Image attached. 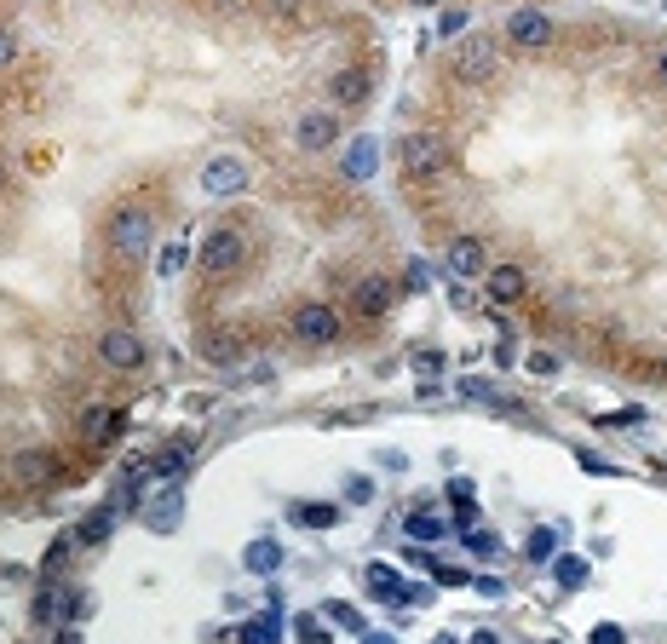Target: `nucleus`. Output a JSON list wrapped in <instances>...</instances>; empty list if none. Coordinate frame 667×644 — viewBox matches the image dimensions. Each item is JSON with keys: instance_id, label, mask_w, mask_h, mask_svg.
<instances>
[{"instance_id": "2", "label": "nucleus", "mask_w": 667, "mask_h": 644, "mask_svg": "<svg viewBox=\"0 0 667 644\" xmlns=\"http://www.w3.org/2000/svg\"><path fill=\"white\" fill-rule=\"evenodd\" d=\"M403 173H409V179H449V173H455V150H449V138L443 133H426V127H420V133H409L403 138Z\"/></svg>"}, {"instance_id": "27", "label": "nucleus", "mask_w": 667, "mask_h": 644, "mask_svg": "<svg viewBox=\"0 0 667 644\" xmlns=\"http://www.w3.org/2000/svg\"><path fill=\"white\" fill-rule=\"evenodd\" d=\"M552 541H558L552 529H535V535H529V558H535V564H541V558H552Z\"/></svg>"}, {"instance_id": "40", "label": "nucleus", "mask_w": 667, "mask_h": 644, "mask_svg": "<svg viewBox=\"0 0 667 644\" xmlns=\"http://www.w3.org/2000/svg\"><path fill=\"white\" fill-rule=\"evenodd\" d=\"M414 6H437V0H414Z\"/></svg>"}, {"instance_id": "21", "label": "nucleus", "mask_w": 667, "mask_h": 644, "mask_svg": "<svg viewBox=\"0 0 667 644\" xmlns=\"http://www.w3.org/2000/svg\"><path fill=\"white\" fill-rule=\"evenodd\" d=\"M276 564H282L276 541H253V547H248V570H253V575H271Z\"/></svg>"}, {"instance_id": "28", "label": "nucleus", "mask_w": 667, "mask_h": 644, "mask_svg": "<svg viewBox=\"0 0 667 644\" xmlns=\"http://www.w3.org/2000/svg\"><path fill=\"white\" fill-rule=\"evenodd\" d=\"M558 581H564V587H581V581H587V564H581V558H564V564H558Z\"/></svg>"}, {"instance_id": "25", "label": "nucleus", "mask_w": 667, "mask_h": 644, "mask_svg": "<svg viewBox=\"0 0 667 644\" xmlns=\"http://www.w3.org/2000/svg\"><path fill=\"white\" fill-rule=\"evenodd\" d=\"M173 524H179V489H167L156 501V529H173Z\"/></svg>"}, {"instance_id": "10", "label": "nucleus", "mask_w": 667, "mask_h": 644, "mask_svg": "<svg viewBox=\"0 0 667 644\" xmlns=\"http://www.w3.org/2000/svg\"><path fill=\"white\" fill-rule=\"evenodd\" d=\"M368 87H374V81H368L363 64H345V69H334V75H328L334 110H363V104H368Z\"/></svg>"}, {"instance_id": "8", "label": "nucleus", "mask_w": 667, "mask_h": 644, "mask_svg": "<svg viewBox=\"0 0 667 644\" xmlns=\"http://www.w3.org/2000/svg\"><path fill=\"white\" fill-rule=\"evenodd\" d=\"M334 138H340V115L334 110H305L294 121V144L305 156H322V150H334Z\"/></svg>"}, {"instance_id": "37", "label": "nucleus", "mask_w": 667, "mask_h": 644, "mask_svg": "<svg viewBox=\"0 0 667 644\" xmlns=\"http://www.w3.org/2000/svg\"><path fill=\"white\" fill-rule=\"evenodd\" d=\"M472 644H501V639H495V633H489V627H483V633H472Z\"/></svg>"}, {"instance_id": "29", "label": "nucleus", "mask_w": 667, "mask_h": 644, "mask_svg": "<svg viewBox=\"0 0 667 644\" xmlns=\"http://www.w3.org/2000/svg\"><path fill=\"white\" fill-rule=\"evenodd\" d=\"M12 64H18V35L0 23V69H12Z\"/></svg>"}, {"instance_id": "9", "label": "nucleus", "mask_w": 667, "mask_h": 644, "mask_svg": "<svg viewBox=\"0 0 667 644\" xmlns=\"http://www.w3.org/2000/svg\"><path fill=\"white\" fill-rule=\"evenodd\" d=\"M202 190L213 196V202H225V196H242L248 190V167H242V156H213L202 167Z\"/></svg>"}, {"instance_id": "32", "label": "nucleus", "mask_w": 667, "mask_h": 644, "mask_svg": "<svg viewBox=\"0 0 667 644\" xmlns=\"http://www.w3.org/2000/svg\"><path fill=\"white\" fill-rule=\"evenodd\" d=\"M426 282H432V265H426V259H414V265H409V288H426Z\"/></svg>"}, {"instance_id": "14", "label": "nucleus", "mask_w": 667, "mask_h": 644, "mask_svg": "<svg viewBox=\"0 0 667 644\" xmlns=\"http://www.w3.org/2000/svg\"><path fill=\"white\" fill-rule=\"evenodd\" d=\"M121 426H127V414H121V409H104V403H92V409L81 414V437H87V443H115V437H121Z\"/></svg>"}, {"instance_id": "16", "label": "nucleus", "mask_w": 667, "mask_h": 644, "mask_svg": "<svg viewBox=\"0 0 667 644\" xmlns=\"http://www.w3.org/2000/svg\"><path fill=\"white\" fill-rule=\"evenodd\" d=\"M368 593L391 598V604H414L420 587H409V581H397V570H380V564H374V570H368Z\"/></svg>"}, {"instance_id": "36", "label": "nucleus", "mask_w": 667, "mask_h": 644, "mask_svg": "<svg viewBox=\"0 0 667 644\" xmlns=\"http://www.w3.org/2000/svg\"><path fill=\"white\" fill-rule=\"evenodd\" d=\"M58 644H81V633H75V627H58Z\"/></svg>"}, {"instance_id": "31", "label": "nucleus", "mask_w": 667, "mask_h": 644, "mask_svg": "<svg viewBox=\"0 0 667 644\" xmlns=\"http://www.w3.org/2000/svg\"><path fill=\"white\" fill-rule=\"evenodd\" d=\"M593 644H627V633H621V627H610V621H604V627H593Z\"/></svg>"}, {"instance_id": "17", "label": "nucleus", "mask_w": 667, "mask_h": 644, "mask_svg": "<svg viewBox=\"0 0 667 644\" xmlns=\"http://www.w3.org/2000/svg\"><path fill=\"white\" fill-rule=\"evenodd\" d=\"M75 547H81V541H75V529H69V535H58V541L46 547V558H41V575H46V581H58V575L69 570V558H75Z\"/></svg>"}, {"instance_id": "22", "label": "nucleus", "mask_w": 667, "mask_h": 644, "mask_svg": "<svg viewBox=\"0 0 667 644\" xmlns=\"http://www.w3.org/2000/svg\"><path fill=\"white\" fill-rule=\"evenodd\" d=\"M409 535H414V541H437V535H443V518L414 506V512H409Z\"/></svg>"}, {"instance_id": "20", "label": "nucleus", "mask_w": 667, "mask_h": 644, "mask_svg": "<svg viewBox=\"0 0 667 644\" xmlns=\"http://www.w3.org/2000/svg\"><path fill=\"white\" fill-rule=\"evenodd\" d=\"M294 518L305 529H328V524H340V506H322V501H305V506H294Z\"/></svg>"}, {"instance_id": "7", "label": "nucleus", "mask_w": 667, "mask_h": 644, "mask_svg": "<svg viewBox=\"0 0 667 644\" xmlns=\"http://www.w3.org/2000/svg\"><path fill=\"white\" fill-rule=\"evenodd\" d=\"M144 340L138 334H127V328H104L98 334V363L104 368H115V374H133V368H144Z\"/></svg>"}, {"instance_id": "1", "label": "nucleus", "mask_w": 667, "mask_h": 644, "mask_svg": "<svg viewBox=\"0 0 667 644\" xmlns=\"http://www.w3.org/2000/svg\"><path fill=\"white\" fill-rule=\"evenodd\" d=\"M104 248L121 259V265H138V259H150L156 248V219L144 213V207H115L110 219H104Z\"/></svg>"}, {"instance_id": "39", "label": "nucleus", "mask_w": 667, "mask_h": 644, "mask_svg": "<svg viewBox=\"0 0 667 644\" xmlns=\"http://www.w3.org/2000/svg\"><path fill=\"white\" fill-rule=\"evenodd\" d=\"M432 644H460V639H449V633H443V639H432Z\"/></svg>"}, {"instance_id": "15", "label": "nucleus", "mask_w": 667, "mask_h": 644, "mask_svg": "<svg viewBox=\"0 0 667 644\" xmlns=\"http://www.w3.org/2000/svg\"><path fill=\"white\" fill-rule=\"evenodd\" d=\"M483 288H489V299H495V305H512V299H524L529 276L518 271V265H495V271H483Z\"/></svg>"}, {"instance_id": "38", "label": "nucleus", "mask_w": 667, "mask_h": 644, "mask_svg": "<svg viewBox=\"0 0 667 644\" xmlns=\"http://www.w3.org/2000/svg\"><path fill=\"white\" fill-rule=\"evenodd\" d=\"M363 644H397V639H391V633H368Z\"/></svg>"}, {"instance_id": "26", "label": "nucleus", "mask_w": 667, "mask_h": 644, "mask_svg": "<svg viewBox=\"0 0 667 644\" xmlns=\"http://www.w3.org/2000/svg\"><path fill=\"white\" fill-rule=\"evenodd\" d=\"M46 472H52V466H46V455H18V478L23 483H41Z\"/></svg>"}, {"instance_id": "30", "label": "nucleus", "mask_w": 667, "mask_h": 644, "mask_svg": "<svg viewBox=\"0 0 667 644\" xmlns=\"http://www.w3.org/2000/svg\"><path fill=\"white\" fill-rule=\"evenodd\" d=\"M248 644H276V616L253 621V627H248Z\"/></svg>"}, {"instance_id": "6", "label": "nucleus", "mask_w": 667, "mask_h": 644, "mask_svg": "<svg viewBox=\"0 0 667 644\" xmlns=\"http://www.w3.org/2000/svg\"><path fill=\"white\" fill-rule=\"evenodd\" d=\"M506 41L518 46V52H547L558 41V29H552L547 12H535V6H518L512 18H506Z\"/></svg>"}, {"instance_id": "11", "label": "nucleus", "mask_w": 667, "mask_h": 644, "mask_svg": "<svg viewBox=\"0 0 667 644\" xmlns=\"http://www.w3.org/2000/svg\"><path fill=\"white\" fill-rule=\"evenodd\" d=\"M443 271L460 276V282H472V276L489 271V253H483L478 236H455V242H449V253H443Z\"/></svg>"}, {"instance_id": "18", "label": "nucleus", "mask_w": 667, "mask_h": 644, "mask_svg": "<svg viewBox=\"0 0 667 644\" xmlns=\"http://www.w3.org/2000/svg\"><path fill=\"white\" fill-rule=\"evenodd\" d=\"M184 466H190V443H167V449L150 460V478H179Z\"/></svg>"}, {"instance_id": "35", "label": "nucleus", "mask_w": 667, "mask_h": 644, "mask_svg": "<svg viewBox=\"0 0 667 644\" xmlns=\"http://www.w3.org/2000/svg\"><path fill=\"white\" fill-rule=\"evenodd\" d=\"M161 271H167V276L184 271V248H167V253H161Z\"/></svg>"}, {"instance_id": "4", "label": "nucleus", "mask_w": 667, "mask_h": 644, "mask_svg": "<svg viewBox=\"0 0 667 644\" xmlns=\"http://www.w3.org/2000/svg\"><path fill=\"white\" fill-rule=\"evenodd\" d=\"M242 253H248V230L242 225H213L202 236V248H196V271L202 276H230L242 265Z\"/></svg>"}, {"instance_id": "41", "label": "nucleus", "mask_w": 667, "mask_h": 644, "mask_svg": "<svg viewBox=\"0 0 667 644\" xmlns=\"http://www.w3.org/2000/svg\"><path fill=\"white\" fill-rule=\"evenodd\" d=\"M0 184H6V167H0Z\"/></svg>"}, {"instance_id": "12", "label": "nucleus", "mask_w": 667, "mask_h": 644, "mask_svg": "<svg viewBox=\"0 0 667 644\" xmlns=\"http://www.w3.org/2000/svg\"><path fill=\"white\" fill-rule=\"evenodd\" d=\"M87 610V598L69 593V587H41V598H35V627H58L64 616H81Z\"/></svg>"}, {"instance_id": "33", "label": "nucleus", "mask_w": 667, "mask_h": 644, "mask_svg": "<svg viewBox=\"0 0 667 644\" xmlns=\"http://www.w3.org/2000/svg\"><path fill=\"white\" fill-rule=\"evenodd\" d=\"M529 368H535V374H558V357H552V351H535V357H529Z\"/></svg>"}, {"instance_id": "13", "label": "nucleus", "mask_w": 667, "mask_h": 644, "mask_svg": "<svg viewBox=\"0 0 667 644\" xmlns=\"http://www.w3.org/2000/svg\"><path fill=\"white\" fill-rule=\"evenodd\" d=\"M403 294V282H391V276H363L357 282V317H386L391 305Z\"/></svg>"}, {"instance_id": "3", "label": "nucleus", "mask_w": 667, "mask_h": 644, "mask_svg": "<svg viewBox=\"0 0 667 644\" xmlns=\"http://www.w3.org/2000/svg\"><path fill=\"white\" fill-rule=\"evenodd\" d=\"M495 69H501V46L489 41V35H466L449 52V75H455L460 87H489Z\"/></svg>"}, {"instance_id": "23", "label": "nucleus", "mask_w": 667, "mask_h": 644, "mask_svg": "<svg viewBox=\"0 0 667 644\" xmlns=\"http://www.w3.org/2000/svg\"><path fill=\"white\" fill-rule=\"evenodd\" d=\"M345 173H351V179H368V173H374V138H363V144L345 156Z\"/></svg>"}, {"instance_id": "5", "label": "nucleus", "mask_w": 667, "mask_h": 644, "mask_svg": "<svg viewBox=\"0 0 667 644\" xmlns=\"http://www.w3.org/2000/svg\"><path fill=\"white\" fill-rule=\"evenodd\" d=\"M340 311L334 305H322V299H311V305H299L294 317H288V334H294L299 345H311V351H322V345L340 340Z\"/></svg>"}, {"instance_id": "34", "label": "nucleus", "mask_w": 667, "mask_h": 644, "mask_svg": "<svg viewBox=\"0 0 667 644\" xmlns=\"http://www.w3.org/2000/svg\"><path fill=\"white\" fill-rule=\"evenodd\" d=\"M656 92H667V41L656 46Z\"/></svg>"}, {"instance_id": "19", "label": "nucleus", "mask_w": 667, "mask_h": 644, "mask_svg": "<svg viewBox=\"0 0 667 644\" xmlns=\"http://www.w3.org/2000/svg\"><path fill=\"white\" fill-rule=\"evenodd\" d=\"M110 529H115V506H98V512H92L87 524L75 529V541H81V547H98V541H104Z\"/></svg>"}, {"instance_id": "24", "label": "nucleus", "mask_w": 667, "mask_h": 644, "mask_svg": "<svg viewBox=\"0 0 667 644\" xmlns=\"http://www.w3.org/2000/svg\"><path fill=\"white\" fill-rule=\"evenodd\" d=\"M460 535H466V547L478 552V558H501V541H495L489 529H478V535H472V529H460Z\"/></svg>"}]
</instances>
